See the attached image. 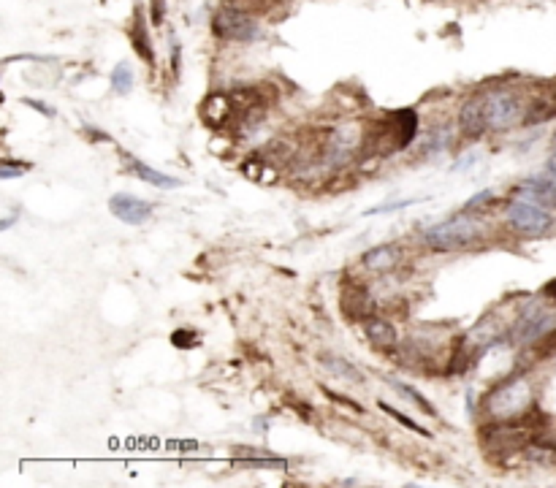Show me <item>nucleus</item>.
I'll use <instances>...</instances> for the list:
<instances>
[{
    "instance_id": "f3484780",
    "label": "nucleus",
    "mask_w": 556,
    "mask_h": 488,
    "mask_svg": "<svg viewBox=\"0 0 556 488\" xmlns=\"http://www.w3.org/2000/svg\"><path fill=\"white\" fill-rule=\"evenodd\" d=\"M320 361H323V366H326L331 374H337L340 380H347V383H353V385H361V383H364V374H361L347 358H342V355L323 353Z\"/></svg>"
},
{
    "instance_id": "7ed1b4c3",
    "label": "nucleus",
    "mask_w": 556,
    "mask_h": 488,
    "mask_svg": "<svg viewBox=\"0 0 556 488\" xmlns=\"http://www.w3.org/2000/svg\"><path fill=\"white\" fill-rule=\"evenodd\" d=\"M486 236V222L472 218V212L453 215L448 220H440L424 231V244L434 253H462L470 250Z\"/></svg>"
},
{
    "instance_id": "4468645a",
    "label": "nucleus",
    "mask_w": 556,
    "mask_h": 488,
    "mask_svg": "<svg viewBox=\"0 0 556 488\" xmlns=\"http://www.w3.org/2000/svg\"><path fill=\"white\" fill-rule=\"evenodd\" d=\"M364 334H367V339L375 348H383V350L396 348V342H399L393 323H388L385 317H378V315H367L364 317Z\"/></svg>"
},
{
    "instance_id": "393cba45",
    "label": "nucleus",
    "mask_w": 556,
    "mask_h": 488,
    "mask_svg": "<svg viewBox=\"0 0 556 488\" xmlns=\"http://www.w3.org/2000/svg\"><path fill=\"white\" fill-rule=\"evenodd\" d=\"M323 391H326V388H323ZM326 396H329V399H334V401H340V404H347L353 412H364V407H361L358 401L347 399V396H340V394H334V391H326Z\"/></svg>"
},
{
    "instance_id": "c756f323",
    "label": "nucleus",
    "mask_w": 556,
    "mask_h": 488,
    "mask_svg": "<svg viewBox=\"0 0 556 488\" xmlns=\"http://www.w3.org/2000/svg\"><path fill=\"white\" fill-rule=\"evenodd\" d=\"M554 144H556V134H554Z\"/></svg>"
},
{
    "instance_id": "dca6fc26",
    "label": "nucleus",
    "mask_w": 556,
    "mask_h": 488,
    "mask_svg": "<svg viewBox=\"0 0 556 488\" xmlns=\"http://www.w3.org/2000/svg\"><path fill=\"white\" fill-rule=\"evenodd\" d=\"M130 44H133L136 54H138V57H141L147 65H152V63H155V52H152L150 39H147V19L141 17V11H136L133 28H130Z\"/></svg>"
},
{
    "instance_id": "f03ea898",
    "label": "nucleus",
    "mask_w": 556,
    "mask_h": 488,
    "mask_svg": "<svg viewBox=\"0 0 556 488\" xmlns=\"http://www.w3.org/2000/svg\"><path fill=\"white\" fill-rule=\"evenodd\" d=\"M480 410L488 421H511L535 410V385L526 369L518 366L513 374L491 385L480 399Z\"/></svg>"
},
{
    "instance_id": "a878e982",
    "label": "nucleus",
    "mask_w": 556,
    "mask_h": 488,
    "mask_svg": "<svg viewBox=\"0 0 556 488\" xmlns=\"http://www.w3.org/2000/svg\"><path fill=\"white\" fill-rule=\"evenodd\" d=\"M22 103H28L30 109H36V112H41V114H46V117H54V109H49V106H43L41 100H33V98H25Z\"/></svg>"
},
{
    "instance_id": "39448f33",
    "label": "nucleus",
    "mask_w": 556,
    "mask_h": 488,
    "mask_svg": "<svg viewBox=\"0 0 556 488\" xmlns=\"http://www.w3.org/2000/svg\"><path fill=\"white\" fill-rule=\"evenodd\" d=\"M529 112V98L515 87L497 85L486 89V117H488V131H513L526 123Z\"/></svg>"
},
{
    "instance_id": "f257e3e1",
    "label": "nucleus",
    "mask_w": 556,
    "mask_h": 488,
    "mask_svg": "<svg viewBox=\"0 0 556 488\" xmlns=\"http://www.w3.org/2000/svg\"><path fill=\"white\" fill-rule=\"evenodd\" d=\"M543 429H546V415H540L537 407H535V410H529L521 418L488 421L480 429V443H483L488 456H494V453H500V456L521 453V450L532 447V443L537 440V434Z\"/></svg>"
},
{
    "instance_id": "9d476101",
    "label": "nucleus",
    "mask_w": 556,
    "mask_h": 488,
    "mask_svg": "<svg viewBox=\"0 0 556 488\" xmlns=\"http://www.w3.org/2000/svg\"><path fill=\"white\" fill-rule=\"evenodd\" d=\"M109 212L125 225H144L147 220H152V204L130 193H114L109 198Z\"/></svg>"
},
{
    "instance_id": "1a4fd4ad",
    "label": "nucleus",
    "mask_w": 556,
    "mask_h": 488,
    "mask_svg": "<svg viewBox=\"0 0 556 488\" xmlns=\"http://www.w3.org/2000/svg\"><path fill=\"white\" fill-rule=\"evenodd\" d=\"M459 134L464 138H480V136L488 131V117H486V92H477L470 95L462 109H459Z\"/></svg>"
},
{
    "instance_id": "5701e85b",
    "label": "nucleus",
    "mask_w": 556,
    "mask_h": 488,
    "mask_svg": "<svg viewBox=\"0 0 556 488\" xmlns=\"http://www.w3.org/2000/svg\"><path fill=\"white\" fill-rule=\"evenodd\" d=\"M28 171H30V166H28V163H11V160H3V169H0V177H3V179L22 177V174H28Z\"/></svg>"
},
{
    "instance_id": "c85d7f7f",
    "label": "nucleus",
    "mask_w": 556,
    "mask_h": 488,
    "mask_svg": "<svg viewBox=\"0 0 556 488\" xmlns=\"http://www.w3.org/2000/svg\"><path fill=\"white\" fill-rule=\"evenodd\" d=\"M546 445H548L551 450H556V437H554V440H551V443H546Z\"/></svg>"
},
{
    "instance_id": "2eb2a0df",
    "label": "nucleus",
    "mask_w": 556,
    "mask_h": 488,
    "mask_svg": "<svg viewBox=\"0 0 556 488\" xmlns=\"http://www.w3.org/2000/svg\"><path fill=\"white\" fill-rule=\"evenodd\" d=\"M123 160H125V171H128V174L138 177L141 182H147V184H152V187H163V190H166V187H176V184H179V179L161 174L158 169H152V166L136 160L133 155H125V152H123Z\"/></svg>"
},
{
    "instance_id": "6ab92c4d",
    "label": "nucleus",
    "mask_w": 556,
    "mask_h": 488,
    "mask_svg": "<svg viewBox=\"0 0 556 488\" xmlns=\"http://www.w3.org/2000/svg\"><path fill=\"white\" fill-rule=\"evenodd\" d=\"M378 407H380V410H383L385 415H391V418H393V421H396V423H402V426H404V429H410V432H415V434H421V437H431V432H429V429H424V426H421V423H415V421H413V418H407V415H404V412H399V410H393V407H391V404H388V401H378Z\"/></svg>"
},
{
    "instance_id": "cd10ccee",
    "label": "nucleus",
    "mask_w": 556,
    "mask_h": 488,
    "mask_svg": "<svg viewBox=\"0 0 556 488\" xmlns=\"http://www.w3.org/2000/svg\"><path fill=\"white\" fill-rule=\"evenodd\" d=\"M163 19V0H155V8H152V22L158 25Z\"/></svg>"
},
{
    "instance_id": "9b49d317",
    "label": "nucleus",
    "mask_w": 556,
    "mask_h": 488,
    "mask_svg": "<svg viewBox=\"0 0 556 488\" xmlns=\"http://www.w3.org/2000/svg\"><path fill=\"white\" fill-rule=\"evenodd\" d=\"M513 198H524V201H535L540 206H548L556 212V179L543 174L526 177L518 182V187L513 190Z\"/></svg>"
},
{
    "instance_id": "ddd939ff",
    "label": "nucleus",
    "mask_w": 556,
    "mask_h": 488,
    "mask_svg": "<svg viewBox=\"0 0 556 488\" xmlns=\"http://www.w3.org/2000/svg\"><path fill=\"white\" fill-rule=\"evenodd\" d=\"M399 261H402V247L393 244V242L369 247V250L364 253V258H361V264L369 268V271H375V274H385V271L396 268Z\"/></svg>"
},
{
    "instance_id": "4be33fe9",
    "label": "nucleus",
    "mask_w": 556,
    "mask_h": 488,
    "mask_svg": "<svg viewBox=\"0 0 556 488\" xmlns=\"http://www.w3.org/2000/svg\"><path fill=\"white\" fill-rule=\"evenodd\" d=\"M488 201H494V190H480L477 195H472L470 201L462 206V212H475V209L483 212V206H486Z\"/></svg>"
},
{
    "instance_id": "423d86ee",
    "label": "nucleus",
    "mask_w": 556,
    "mask_h": 488,
    "mask_svg": "<svg viewBox=\"0 0 556 488\" xmlns=\"http://www.w3.org/2000/svg\"><path fill=\"white\" fill-rule=\"evenodd\" d=\"M418 134V114L413 109H399L388 114L383 123L367 131V149H378L383 155L402 152L410 147V141Z\"/></svg>"
},
{
    "instance_id": "f8f14e48",
    "label": "nucleus",
    "mask_w": 556,
    "mask_h": 488,
    "mask_svg": "<svg viewBox=\"0 0 556 488\" xmlns=\"http://www.w3.org/2000/svg\"><path fill=\"white\" fill-rule=\"evenodd\" d=\"M372 307V296L367 290V285L356 282V279H347L342 288V312L350 320H364L369 315Z\"/></svg>"
},
{
    "instance_id": "a211bd4d",
    "label": "nucleus",
    "mask_w": 556,
    "mask_h": 488,
    "mask_svg": "<svg viewBox=\"0 0 556 488\" xmlns=\"http://www.w3.org/2000/svg\"><path fill=\"white\" fill-rule=\"evenodd\" d=\"M388 385L402 396L404 401H410V404H415L421 412H426V415H437V410L431 407V401L421 394V391H415L413 385H407V383H402V380H388Z\"/></svg>"
},
{
    "instance_id": "20e7f679",
    "label": "nucleus",
    "mask_w": 556,
    "mask_h": 488,
    "mask_svg": "<svg viewBox=\"0 0 556 488\" xmlns=\"http://www.w3.org/2000/svg\"><path fill=\"white\" fill-rule=\"evenodd\" d=\"M556 328V312L554 304L540 293V296H532L521 304V310L515 312L513 323H511V337L508 342L511 345H532L537 342L540 337H546L548 331Z\"/></svg>"
},
{
    "instance_id": "bb28decb",
    "label": "nucleus",
    "mask_w": 556,
    "mask_h": 488,
    "mask_svg": "<svg viewBox=\"0 0 556 488\" xmlns=\"http://www.w3.org/2000/svg\"><path fill=\"white\" fill-rule=\"evenodd\" d=\"M546 174L556 179V144L554 149H551V155H548V160H546Z\"/></svg>"
},
{
    "instance_id": "0eeeda50",
    "label": "nucleus",
    "mask_w": 556,
    "mask_h": 488,
    "mask_svg": "<svg viewBox=\"0 0 556 488\" xmlns=\"http://www.w3.org/2000/svg\"><path fill=\"white\" fill-rule=\"evenodd\" d=\"M505 222H508V228L513 231L515 236H524V239L551 236L556 231L554 209L540 206L535 201H524V198H513L505 206Z\"/></svg>"
},
{
    "instance_id": "aec40b11",
    "label": "nucleus",
    "mask_w": 556,
    "mask_h": 488,
    "mask_svg": "<svg viewBox=\"0 0 556 488\" xmlns=\"http://www.w3.org/2000/svg\"><path fill=\"white\" fill-rule=\"evenodd\" d=\"M112 89L117 95H128L133 89V71H130L128 63H120L114 71H112Z\"/></svg>"
},
{
    "instance_id": "412c9836",
    "label": "nucleus",
    "mask_w": 556,
    "mask_h": 488,
    "mask_svg": "<svg viewBox=\"0 0 556 488\" xmlns=\"http://www.w3.org/2000/svg\"><path fill=\"white\" fill-rule=\"evenodd\" d=\"M250 458H245L242 464L245 467H250V469H258V467H263V469H285L288 467V461L285 458H269V456H258V453H253L250 447H242Z\"/></svg>"
},
{
    "instance_id": "6e6552de",
    "label": "nucleus",
    "mask_w": 556,
    "mask_h": 488,
    "mask_svg": "<svg viewBox=\"0 0 556 488\" xmlns=\"http://www.w3.org/2000/svg\"><path fill=\"white\" fill-rule=\"evenodd\" d=\"M212 30L217 39L239 41V44H253V41H260V36H263L256 19L245 8H236V6H225V8L214 11Z\"/></svg>"
},
{
    "instance_id": "b1692460",
    "label": "nucleus",
    "mask_w": 556,
    "mask_h": 488,
    "mask_svg": "<svg viewBox=\"0 0 556 488\" xmlns=\"http://www.w3.org/2000/svg\"><path fill=\"white\" fill-rule=\"evenodd\" d=\"M172 342L176 348H196L198 345V334H193V331H174Z\"/></svg>"
}]
</instances>
